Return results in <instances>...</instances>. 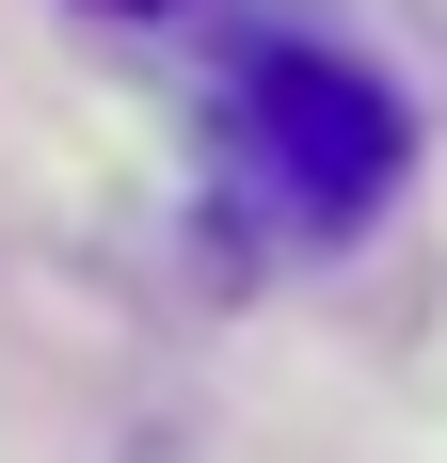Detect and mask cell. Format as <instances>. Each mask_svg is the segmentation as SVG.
I'll use <instances>...</instances> for the list:
<instances>
[{
	"label": "cell",
	"mask_w": 447,
	"mask_h": 463,
	"mask_svg": "<svg viewBox=\"0 0 447 463\" xmlns=\"http://www.w3.org/2000/svg\"><path fill=\"white\" fill-rule=\"evenodd\" d=\"M224 176H240V208L271 240H352L415 176V112L336 33H271L256 16V33L224 48Z\"/></svg>",
	"instance_id": "cell-1"
}]
</instances>
